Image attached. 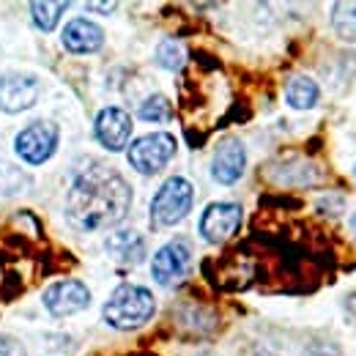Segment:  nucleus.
<instances>
[{"mask_svg":"<svg viewBox=\"0 0 356 356\" xmlns=\"http://www.w3.org/2000/svg\"><path fill=\"white\" fill-rule=\"evenodd\" d=\"M132 206V186L107 165H90L74 178L66 200V217L72 227L96 233L118 225Z\"/></svg>","mask_w":356,"mask_h":356,"instance_id":"obj_1","label":"nucleus"},{"mask_svg":"<svg viewBox=\"0 0 356 356\" xmlns=\"http://www.w3.org/2000/svg\"><path fill=\"white\" fill-rule=\"evenodd\" d=\"M154 310H156V302H154V293L148 288H143V285H121V288L113 291V296L107 299L102 312H104V321L113 329L129 332V329L148 323Z\"/></svg>","mask_w":356,"mask_h":356,"instance_id":"obj_2","label":"nucleus"},{"mask_svg":"<svg viewBox=\"0 0 356 356\" xmlns=\"http://www.w3.org/2000/svg\"><path fill=\"white\" fill-rule=\"evenodd\" d=\"M192 200H195V189L186 178L173 176L168 178L159 192L154 195V203H151V220L156 227H173L178 225L192 209Z\"/></svg>","mask_w":356,"mask_h":356,"instance_id":"obj_3","label":"nucleus"},{"mask_svg":"<svg viewBox=\"0 0 356 356\" xmlns=\"http://www.w3.org/2000/svg\"><path fill=\"white\" fill-rule=\"evenodd\" d=\"M129 165L143 176L159 173L173 156H176V137L168 132H151L134 140L127 151Z\"/></svg>","mask_w":356,"mask_h":356,"instance_id":"obj_4","label":"nucleus"},{"mask_svg":"<svg viewBox=\"0 0 356 356\" xmlns=\"http://www.w3.org/2000/svg\"><path fill=\"white\" fill-rule=\"evenodd\" d=\"M58 148V127L49 121H36L25 127L14 140V151L28 162V165H42Z\"/></svg>","mask_w":356,"mask_h":356,"instance_id":"obj_5","label":"nucleus"},{"mask_svg":"<svg viewBox=\"0 0 356 356\" xmlns=\"http://www.w3.org/2000/svg\"><path fill=\"white\" fill-rule=\"evenodd\" d=\"M189 264H192V250H189V244H186L184 238H176V241L165 244V247L154 255V261H151V274H154V280H156L159 285L170 288V285H178V282L186 277Z\"/></svg>","mask_w":356,"mask_h":356,"instance_id":"obj_6","label":"nucleus"},{"mask_svg":"<svg viewBox=\"0 0 356 356\" xmlns=\"http://www.w3.org/2000/svg\"><path fill=\"white\" fill-rule=\"evenodd\" d=\"M90 305V291L80 280H60L44 291V307L55 318H66L86 310Z\"/></svg>","mask_w":356,"mask_h":356,"instance_id":"obj_7","label":"nucleus"},{"mask_svg":"<svg viewBox=\"0 0 356 356\" xmlns=\"http://www.w3.org/2000/svg\"><path fill=\"white\" fill-rule=\"evenodd\" d=\"M241 225V206L236 203H211L200 217V233L209 244L227 241Z\"/></svg>","mask_w":356,"mask_h":356,"instance_id":"obj_8","label":"nucleus"},{"mask_svg":"<svg viewBox=\"0 0 356 356\" xmlns=\"http://www.w3.org/2000/svg\"><path fill=\"white\" fill-rule=\"evenodd\" d=\"M96 140L107 148V151H121L127 143H129V134H132V118L127 110L121 107H104L99 115H96Z\"/></svg>","mask_w":356,"mask_h":356,"instance_id":"obj_9","label":"nucleus"},{"mask_svg":"<svg viewBox=\"0 0 356 356\" xmlns=\"http://www.w3.org/2000/svg\"><path fill=\"white\" fill-rule=\"evenodd\" d=\"M39 83L31 74H3L0 77V110L22 113L36 104Z\"/></svg>","mask_w":356,"mask_h":356,"instance_id":"obj_10","label":"nucleus"},{"mask_svg":"<svg viewBox=\"0 0 356 356\" xmlns=\"http://www.w3.org/2000/svg\"><path fill=\"white\" fill-rule=\"evenodd\" d=\"M244 168H247V151H244L241 140H236V137L222 140L211 159V176L227 186L244 176Z\"/></svg>","mask_w":356,"mask_h":356,"instance_id":"obj_11","label":"nucleus"},{"mask_svg":"<svg viewBox=\"0 0 356 356\" xmlns=\"http://www.w3.org/2000/svg\"><path fill=\"white\" fill-rule=\"evenodd\" d=\"M104 44V33L99 25H93L90 19H72L66 28H63V47L74 55H88V52H96L99 47Z\"/></svg>","mask_w":356,"mask_h":356,"instance_id":"obj_12","label":"nucleus"},{"mask_svg":"<svg viewBox=\"0 0 356 356\" xmlns=\"http://www.w3.org/2000/svg\"><path fill=\"white\" fill-rule=\"evenodd\" d=\"M107 252L121 264H140L145 255V241L137 230H115L104 241Z\"/></svg>","mask_w":356,"mask_h":356,"instance_id":"obj_13","label":"nucleus"},{"mask_svg":"<svg viewBox=\"0 0 356 356\" xmlns=\"http://www.w3.org/2000/svg\"><path fill=\"white\" fill-rule=\"evenodd\" d=\"M318 96H321V90L310 77H293L285 88V99L293 110H310V107H315Z\"/></svg>","mask_w":356,"mask_h":356,"instance_id":"obj_14","label":"nucleus"},{"mask_svg":"<svg viewBox=\"0 0 356 356\" xmlns=\"http://www.w3.org/2000/svg\"><path fill=\"white\" fill-rule=\"evenodd\" d=\"M332 28L343 42H356V3L332 6Z\"/></svg>","mask_w":356,"mask_h":356,"instance_id":"obj_15","label":"nucleus"},{"mask_svg":"<svg viewBox=\"0 0 356 356\" xmlns=\"http://www.w3.org/2000/svg\"><path fill=\"white\" fill-rule=\"evenodd\" d=\"M184 60H186V52H184V47L178 44L176 39L159 42V47H156V63H159L162 69L178 72V69L184 66Z\"/></svg>","mask_w":356,"mask_h":356,"instance_id":"obj_16","label":"nucleus"},{"mask_svg":"<svg viewBox=\"0 0 356 356\" xmlns=\"http://www.w3.org/2000/svg\"><path fill=\"white\" fill-rule=\"evenodd\" d=\"M66 11V3H33L31 6V14H33V22L42 28V31H55L60 14Z\"/></svg>","mask_w":356,"mask_h":356,"instance_id":"obj_17","label":"nucleus"},{"mask_svg":"<svg viewBox=\"0 0 356 356\" xmlns=\"http://www.w3.org/2000/svg\"><path fill=\"white\" fill-rule=\"evenodd\" d=\"M140 118L143 121H154V124H159V121H168L170 115H173V110H170V102L165 99V96H148L143 104H140Z\"/></svg>","mask_w":356,"mask_h":356,"instance_id":"obj_18","label":"nucleus"},{"mask_svg":"<svg viewBox=\"0 0 356 356\" xmlns=\"http://www.w3.org/2000/svg\"><path fill=\"white\" fill-rule=\"evenodd\" d=\"M0 356H28V354H25V348L14 337L0 334Z\"/></svg>","mask_w":356,"mask_h":356,"instance_id":"obj_19","label":"nucleus"},{"mask_svg":"<svg viewBox=\"0 0 356 356\" xmlns=\"http://www.w3.org/2000/svg\"><path fill=\"white\" fill-rule=\"evenodd\" d=\"M115 6L118 3H88V8H93V11H115Z\"/></svg>","mask_w":356,"mask_h":356,"instance_id":"obj_20","label":"nucleus"},{"mask_svg":"<svg viewBox=\"0 0 356 356\" xmlns=\"http://www.w3.org/2000/svg\"><path fill=\"white\" fill-rule=\"evenodd\" d=\"M351 227H354V233H356V214L351 217Z\"/></svg>","mask_w":356,"mask_h":356,"instance_id":"obj_21","label":"nucleus"}]
</instances>
